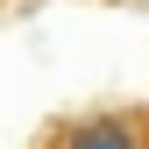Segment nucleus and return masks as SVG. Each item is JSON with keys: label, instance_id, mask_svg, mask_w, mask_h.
Segmentation results:
<instances>
[{"label": "nucleus", "instance_id": "1", "mask_svg": "<svg viewBox=\"0 0 149 149\" xmlns=\"http://www.w3.org/2000/svg\"><path fill=\"white\" fill-rule=\"evenodd\" d=\"M36 149H149V107L121 100V107H85L43 128Z\"/></svg>", "mask_w": 149, "mask_h": 149}]
</instances>
